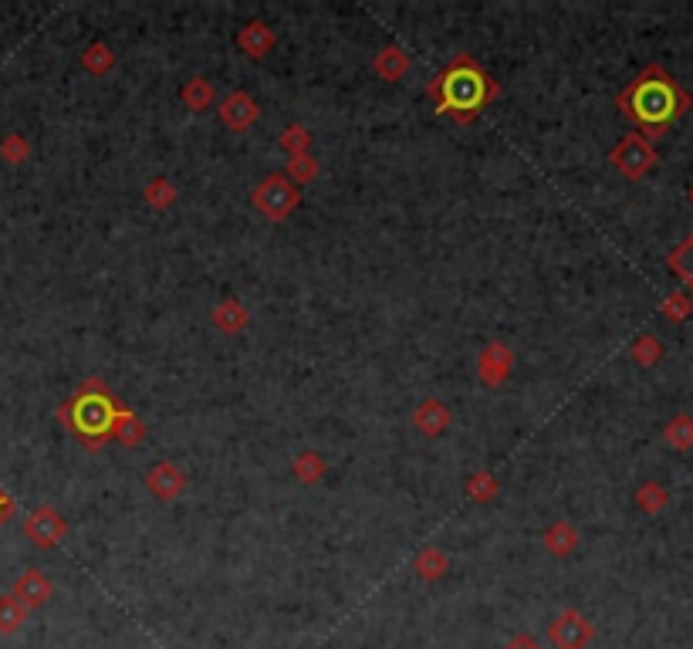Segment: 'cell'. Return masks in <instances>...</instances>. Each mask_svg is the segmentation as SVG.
<instances>
[{
  "mask_svg": "<svg viewBox=\"0 0 693 649\" xmlns=\"http://www.w3.org/2000/svg\"><path fill=\"white\" fill-rule=\"evenodd\" d=\"M619 112L639 129V136L660 139L673 122H680L690 109V95L677 85V78L660 65L643 68L629 82L623 92L616 95Z\"/></svg>",
  "mask_w": 693,
  "mask_h": 649,
  "instance_id": "6da1fadb",
  "label": "cell"
},
{
  "mask_svg": "<svg viewBox=\"0 0 693 649\" xmlns=\"http://www.w3.org/2000/svg\"><path fill=\"white\" fill-rule=\"evenodd\" d=\"M426 95L437 105V115L453 119L457 126H470L501 95V82L477 65L474 55L460 51L443 65L433 82H426Z\"/></svg>",
  "mask_w": 693,
  "mask_h": 649,
  "instance_id": "7a4b0ae2",
  "label": "cell"
},
{
  "mask_svg": "<svg viewBox=\"0 0 693 649\" xmlns=\"http://www.w3.org/2000/svg\"><path fill=\"white\" fill-rule=\"evenodd\" d=\"M122 406L126 403H122L99 376H88L82 386L58 406V423L65 426L85 450L95 453L112 440V426Z\"/></svg>",
  "mask_w": 693,
  "mask_h": 649,
  "instance_id": "3957f363",
  "label": "cell"
},
{
  "mask_svg": "<svg viewBox=\"0 0 693 649\" xmlns=\"http://www.w3.org/2000/svg\"><path fill=\"white\" fill-rule=\"evenodd\" d=\"M251 207L271 224H284L301 207V186H295L284 173H268L251 190Z\"/></svg>",
  "mask_w": 693,
  "mask_h": 649,
  "instance_id": "277c9868",
  "label": "cell"
},
{
  "mask_svg": "<svg viewBox=\"0 0 693 649\" xmlns=\"http://www.w3.org/2000/svg\"><path fill=\"white\" fill-rule=\"evenodd\" d=\"M656 159H660L656 156V146L646 136H639V132H629V136H623L609 149V163L616 166L626 180H643V176L656 166Z\"/></svg>",
  "mask_w": 693,
  "mask_h": 649,
  "instance_id": "5b68a950",
  "label": "cell"
},
{
  "mask_svg": "<svg viewBox=\"0 0 693 649\" xmlns=\"http://www.w3.org/2000/svg\"><path fill=\"white\" fill-rule=\"evenodd\" d=\"M545 639L552 649H589L595 639V626L582 609H562L548 622Z\"/></svg>",
  "mask_w": 693,
  "mask_h": 649,
  "instance_id": "8992f818",
  "label": "cell"
},
{
  "mask_svg": "<svg viewBox=\"0 0 693 649\" xmlns=\"http://www.w3.org/2000/svg\"><path fill=\"white\" fill-rule=\"evenodd\" d=\"M65 535H68L65 514H61L58 508H51V504H41V508H34L28 518H24V538L41 551L61 545Z\"/></svg>",
  "mask_w": 693,
  "mask_h": 649,
  "instance_id": "52a82bcc",
  "label": "cell"
},
{
  "mask_svg": "<svg viewBox=\"0 0 693 649\" xmlns=\"http://www.w3.org/2000/svg\"><path fill=\"white\" fill-rule=\"evenodd\" d=\"M217 115H220V122H224L230 132L244 136V132H251L257 126V119H261V105H257V99L251 92L234 88V92H227L224 99H220Z\"/></svg>",
  "mask_w": 693,
  "mask_h": 649,
  "instance_id": "ba28073f",
  "label": "cell"
},
{
  "mask_svg": "<svg viewBox=\"0 0 693 649\" xmlns=\"http://www.w3.org/2000/svg\"><path fill=\"white\" fill-rule=\"evenodd\" d=\"M514 372V352L508 342L494 339L487 342L481 355H477V379H481V386L487 389H501L504 382H508V376Z\"/></svg>",
  "mask_w": 693,
  "mask_h": 649,
  "instance_id": "9c48e42d",
  "label": "cell"
},
{
  "mask_svg": "<svg viewBox=\"0 0 693 649\" xmlns=\"http://www.w3.org/2000/svg\"><path fill=\"white\" fill-rule=\"evenodd\" d=\"M142 484H146V491H149V497H153V501L173 504L176 497H183V491H186V484H190V480H186V474L173 464V460H159V464H153V467L146 470Z\"/></svg>",
  "mask_w": 693,
  "mask_h": 649,
  "instance_id": "30bf717a",
  "label": "cell"
},
{
  "mask_svg": "<svg viewBox=\"0 0 693 649\" xmlns=\"http://www.w3.org/2000/svg\"><path fill=\"white\" fill-rule=\"evenodd\" d=\"M11 595L21 602L24 609L34 612V609L48 606V599L55 595V582H51L41 568H24V572L17 575L14 585H11Z\"/></svg>",
  "mask_w": 693,
  "mask_h": 649,
  "instance_id": "8fae6325",
  "label": "cell"
},
{
  "mask_svg": "<svg viewBox=\"0 0 693 649\" xmlns=\"http://www.w3.org/2000/svg\"><path fill=\"white\" fill-rule=\"evenodd\" d=\"M237 48L244 51V58L261 61V58H268L274 48H278V31H274L268 21L254 17V21H247L244 28L237 31Z\"/></svg>",
  "mask_w": 693,
  "mask_h": 649,
  "instance_id": "7c38bea8",
  "label": "cell"
},
{
  "mask_svg": "<svg viewBox=\"0 0 693 649\" xmlns=\"http://www.w3.org/2000/svg\"><path fill=\"white\" fill-rule=\"evenodd\" d=\"M453 426V413L447 410V403L437 396H426L416 403L413 410V430L423 433V437H443Z\"/></svg>",
  "mask_w": 693,
  "mask_h": 649,
  "instance_id": "4fadbf2b",
  "label": "cell"
},
{
  "mask_svg": "<svg viewBox=\"0 0 693 649\" xmlns=\"http://www.w3.org/2000/svg\"><path fill=\"white\" fill-rule=\"evenodd\" d=\"M210 322L220 335H241L251 325V308L241 298H220L210 311Z\"/></svg>",
  "mask_w": 693,
  "mask_h": 649,
  "instance_id": "5bb4252c",
  "label": "cell"
},
{
  "mask_svg": "<svg viewBox=\"0 0 693 649\" xmlns=\"http://www.w3.org/2000/svg\"><path fill=\"white\" fill-rule=\"evenodd\" d=\"M541 545H545L548 555H555V558H568V555H575L582 545V535H579V528H575L572 521H565V518H558L548 524L545 531H541Z\"/></svg>",
  "mask_w": 693,
  "mask_h": 649,
  "instance_id": "9a60e30c",
  "label": "cell"
},
{
  "mask_svg": "<svg viewBox=\"0 0 693 649\" xmlns=\"http://www.w3.org/2000/svg\"><path fill=\"white\" fill-rule=\"evenodd\" d=\"M413 68V55L406 48H399V44H382L379 55L372 58V71L382 78V82H399V78H406Z\"/></svg>",
  "mask_w": 693,
  "mask_h": 649,
  "instance_id": "2e32d148",
  "label": "cell"
},
{
  "mask_svg": "<svg viewBox=\"0 0 693 649\" xmlns=\"http://www.w3.org/2000/svg\"><path fill=\"white\" fill-rule=\"evenodd\" d=\"M413 572H416V579L426 582V585L447 579V572H450V555H447V551H443L440 545H426V548L416 551Z\"/></svg>",
  "mask_w": 693,
  "mask_h": 649,
  "instance_id": "e0dca14e",
  "label": "cell"
},
{
  "mask_svg": "<svg viewBox=\"0 0 693 649\" xmlns=\"http://www.w3.org/2000/svg\"><path fill=\"white\" fill-rule=\"evenodd\" d=\"M112 440L122 443L126 450H136L139 443L146 440V423H142L129 406H122L119 416H115V426H112Z\"/></svg>",
  "mask_w": 693,
  "mask_h": 649,
  "instance_id": "ac0fdd59",
  "label": "cell"
},
{
  "mask_svg": "<svg viewBox=\"0 0 693 649\" xmlns=\"http://www.w3.org/2000/svg\"><path fill=\"white\" fill-rule=\"evenodd\" d=\"M142 200H146L149 210L166 213V210L176 207V200H180V190H176V183L170 180V176H153V180L146 183V190H142Z\"/></svg>",
  "mask_w": 693,
  "mask_h": 649,
  "instance_id": "d6986e66",
  "label": "cell"
},
{
  "mask_svg": "<svg viewBox=\"0 0 693 649\" xmlns=\"http://www.w3.org/2000/svg\"><path fill=\"white\" fill-rule=\"evenodd\" d=\"M180 102L186 105L190 112H207L213 102H217V88H213L210 78L203 75H193L190 82L180 88Z\"/></svg>",
  "mask_w": 693,
  "mask_h": 649,
  "instance_id": "ffe728a7",
  "label": "cell"
},
{
  "mask_svg": "<svg viewBox=\"0 0 693 649\" xmlns=\"http://www.w3.org/2000/svg\"><path fill=\"white\" fill-rule=\"evenodd\" d=\"M278 146H281V153L288 156V159L308 156V153H312V146H315V136H312V129H308V126H301V122H291V126L281 129Z\"/></svg>",
  "mask_w": 693,
  "mask_h": 649,
  "instance_id": "44dd1931",
  "label": "cell"
},
{
  "mask_svg": "<svg viewBox=\"0 0 693 649\" xmlns=\"http://www.w3.org/2000/svg\"><path fill=\"white\" fill-rule=\"evenodd\" d=\"M291 474H295L298 484L312 487L325 477V457L318 450H301L295 460H291Z\"/></svg>",
  "mask_w": 693,
  "mask_h": 649,
  "instance_id": "7402d4cb",
  "label": "cell"
},
{
  "mask_svg": "<svg viewBox=\"0 0 693 649\" xmlns=\"http://www.w3.org/2000/svg\"><path fill=\"white\" fill-rule=\"evenodd\" d=\"M82 68L88 71L92 78H102V75H109V71L115 68V51H112V44H105V41H92L88 48L82 51Z\"/></svg>",
  "mask_w": 693,
  "mask_h": 649,
  "instance_id": "603a6c76",
  "label": "cell"
},
{
  "mask_svg": "<svg viewBox=\"0 0 693 649\" xmlns=\"http://www.w3.org/2000/svg\"><path fill=\"white\" fill-rule=\"evenodd\" d=\"M666 268H670L693 291V230L670 251V257H666Z\"/></svg>",
  "mask_w": 693,
  "mask_h": 649,
  "instance_id": "cb8c5ba5",
  "label": "cell"
},
{
  "mask_svg": "<svg viewBox=\"0 0 693 649\" xmlns=\"http://www.w3.org/2000/svg\"><path fill=\"white\" fill-rule=\"evenodd\" d=\"M464 491L474 504H491L494 497L501 494V480H497L491 470H474V474L467 477Z\"/></svg>",
  "mask_w": 693,
  "mask_h": 649,
  "instance_id": "d4e9b609",
  "label": "cell"
},
{
  "mask_svg": "<svg viewBox=\"0 0 693 649\" xmlns=\"http://www.w3.org/2000/svg\"><path fill=\"white\" fill-rule=\"evenodd\" d=\"M28 616H31V609H24L11 592L0 595V636L21 633L24 622H28Z\"/></svg>",
  "mask_w": 693,
  "mask_h": 649,
  "instance_id": "484cf974",
  "label": "cell"
},
{
  "mask_svg": "<svg viewBox=\"0 0 693 649\" xmlns=\"http://www.w3.org/2000/svg\"><path fill=\"white\" fill-rule=\"evenodd\" d=\"M663 440L670 443L673 450H693V416L687 413L673 416V420L663 426Z\"/></svg>",
  "mask_w": 693,
  "mask_h": 649,
  "instance_id": "4316f807",
  "label": "cell"
},
{
  "mask_svg": "<svg viewBox=\"0 0 693 649\" xmlns=\"http://www.w3.org/2000/svg\"><path fill=\"white\" fill-rule=\"evenodd\" d=\"M666 504H670V494H666V487L656 484V480H646L636 491V508L643 514H660Z\"/></svg>",
  "mask_w": 693,
  "mask_h": 649,
  "instance_id": "83f0119b",
  "label": "cell"
},
{
  "mask_svg": "<svg viewBox=\"0 0 693 649\" xmlns=\"http://www.w3.org/2000/svg\"><path fill=\"white\" fill-rule=\"evenodd\" d=\"M31 142L28 136H21V132H11V136H4L0 139V159L4 163H11V166H24L31 159Z\"/></svg>",
  "mask_w": 693,
  "mask_h": 649,
  "instance_id": "f1b7e54d",
  "label": "cell"
},
{
  "mask_svg": "<svg viewBox=\"0 0 693 649\" xmlns=\"http://www.w3.org/2000/svg\"><path fill=\"white\" fill-rule=\"evenodd\" d=\"M318 173H322V166H318V159L308 153V156H295V159H288V180L295 183V186H308V183H315L318 180Z\"/></svg>",
  "mask_w": 693,
  "mask_h": 649,
  "instance_id": "f546056e",
  "label": "cell"
},
{
  "mask_svg": "<svg viewBox=\"0 0 693 649\" xmlns=\"http://www.w3.org/2000/svg\"><path fill=\"white\" fill-rule=\"evenodd\" d=\"M629 352H633L636 366H656V362L663 359V342L656 339V335L646 332V335H639V339L633 342V349H629Z\"/></svg>",
  "mask_w": 693,
  "mask_h": 649,
  "instance_id": "4dcf8cb0",
  "label": "cell"
},
{
  "mask_svg": "<svg viewBox=\"0 0 693 649\" xmlns=\"http://www.w3.org/2000/svg\"><path fill=\"white\" fill-rule=\"evenodd\" d=\"M690 298L683 295V291H673V295H666L663 298V305H660V315L663 318H670V322H683V318H690Z\"/></svg>",
  "mask_w": 693,
  "mask_h": 649,
  "instance_id": "1f68e13d",
  "label": "cell"
},
{
  "mask_svg": "<svg viewBox=\"0 0 693 649\" xmlns=\"http://www.w3.org/2000/svg\"><path fill=\"white\" fill-rule=\"evenodd\" d=\"M501 649H548V646L541 643L538 636H531V633H518V636H511L508 643H504Z\"/></svg>",
  "mask_w": 693,
  "mask_h": 649,
  "instance_id": "d6a6232c",
  "label": "cell"
},
{
  "mask_svg": "<svg viewBox=\"0 0 693 649\" xmlns=\"http://www.w3.org/2000/svg\"><path fill=\"white\" fill-rule=\"evenodd\" d=\"M14 511H17V504H14V497L11 494H4L0 491V528H4L7 521L14 518Z\"/></svg>",
  "mask_w": 693,
  "mask_h": 649,
  "instance_id": "836d02e7",
  "label": "cell"
},
{
  "mask_svg": "<svg viewBox=\"0 0 693 649\" xmlns=\"http://www.w3.org/2000/svg\"><path fill=\"white\" fill-rule=\"evenodd\" d=\"M687 197H690V203H693V186H690V193H687Z\"/></svg>",
  "mask_w": 693,
  "mask_h": 649,
  "instance_id": "e575fe53",
  "label": "cell"
}]
</instances>
